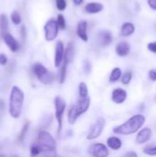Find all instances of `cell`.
Wrapping results in <instances>:
<instances>
[{
	"label": "cell",
	"mask_w": 156,
	"mask_h": 157,
	"mask_svg": "<svg viewBox=\"0 0 156 157\" xmlns=\"http://www.w3.org/2000/svg\"><path fill=\"white\" fill-rule=\"evenodd\" d=\"M149 78L152 81H156V70L152 69L149 71Z\"/></svg>",
	"instance_id": "cell-34"
},
{
	"label": "cell",
	"mask_w": 156,
	"mask_h": 157,
	"mask_svg": "<svg viewBox=\"0 0 156 157\" xmlns=\"http://www.w3.org/2000/svg\"><path fill=\"white\" fill-rule=\"evenodd\" d=\"M8 29V20L6 15L2 14L0 16V35L3 37L6 33H7Z\"/></svg>",
	"instance_id": "cell-21"
},
{
	"label": "cell",
	"mask_w": 156,
	"mask_h": 157,
	"mask_svg": "<svg viewBox=\"0 0 156 157\" xmlns=\"http://www.w3.org/2000/svg\"><path fill=\"white\" fill-rule=\"evenodd\" d=\"M87 22L86 20H82L78 23L77 25V29H76V33L78 35V37L84 40V41H87L88 40V36H87Z\"/></svg>",
	"instance_id": "cell-15"
},
{
	"label": "cell",
	"mask_w": 156,
	"mask_h": 157,
	"mask_svg": "<svg viewBox=\"0 0 156 157\" xmlns=\"http://www.w3.org/2000/svg\"><path fill=\"white\" fill-rule=\"evenodd\" d=\"M79 96L80 98H86L88 97V88L84 82H81L79 85Z\"/></svg>",
	"instance_id": "cell-24"
},
{
	"label": "cell",
	"mask_w": 156,
	"mask_h": 157,
	"mask_svg": "<svg viewBox=\"0 0 156 157\" xmlns=\"http://www.w3.org/2000/svg\"><path fill=\"white\" fill-rule=\"evenodd\" d=\"M104 8V6L98 2H91L86 5L85 11L88 14H97L101 12Z\"/></svg>",
	"instance_id": "cell-16"
},
{
	"label": "cell",
	"mask_w": 156,
	"mask_h": 157,
	"mask_svg": "<svg viewBox=\"0 0 156 157\" xmlns=\"http://www.w3.org/2000/svg\"><path fill=\"white\" fill-rule=\"evenodd\" d=\"M147 3L153 10H156V0H147Z\"/></svg>",
	"instance_id": "cell-35"
},
{
	"label": "cell",
	"mask_w": 156,
	"mask_h": 157,
	"mask_svg": "<svg viewBox=\"0 0 156 157\" xmlns=\"http://www.w3.org/2000/svg\"><path fill=\"white\" fill-rule=\"evenodd\" d=\"M131 52V46L126 41H121L116 46V53L120 57L127 56Z\"/></svg>",
	"instance_id": "cell-17"
},
{
	"label": "cell",
	"mask_w": 156,
	"mask_h": 157,
	"mask_svg": "<svg viewBox=\"0 0 156 157\" xmlns=\"http://www.w3.org/2000/svg\"><path fill=\"white\" fill-rule=\"evenodd\" d=\"M121 77V70L119 68V67H115L111 74H110V76H109V81L111 83H114V82H117L120 80V78Z\"/></svg>",
	"instance_id": "cell-22"
},
{
	"label": "cell",
	"mask_w": 156,
	"mask_h": 157,
	"mask_svg": "<svg viewBox=\"0 0 156 157\" xmlns=\"http://www.w3.org/2000/svg\"><path fill=\"white\" fill-rule=\"evenodd\" d=\"M97 42L99 45H101L103 47L108 46L112 42V40H113L112 33L108 30H106V29L101 30L97 33Z\"/></svg>",
	"instance_id": "cell-10"
},
{
	"label": "cell",
	"mask_w": 156,
	"mask_h": 157,
	"mask_svg": "<svg viewBox=\"0 0 156 157\" xmlns=\"http://www.w3.org/2000/svg\"><path fill=\"white\" fill-rule=\"evenodd\" d=\"M32 71H33L34 75L37 76V78L39 79V81L40 83H42L43 85H49L54 79L53 74L51 73L50 71H48L47 68L45 66H43L41 63L33 64Z\"/></svg>",
	"instance_id": "cell-4"
},
{
	"label": "cell",
	"mask_w": 156,
	"mask_h": 157,
	"mask_svg": "<svg viewBox=\"0 0 156 157\" xmlns=\"http://www.w3.org/2000/svg\"><path fill=\"white\" fill-rule=\"evenodd\" d=\"M105 123H106V121H105L104 118H98L96 121V122L91 126L90 131L86 136V139L87 140H95V139L98 138L104 130Z\"/></svg>",
	"instance_id": "cell-7"
},
{
	"label": "cell",
	"mask_w": 156,
	"mask_h": 157,
	"mask_svg": "<svg viewBox=\"0 0 156 157\" xmlns=\"http://www.w3.org/2000/svg\"><path fill=\"white\" fill-rule=\"evenodd\" d=\"M143 153L147 155L155 156L156 155V146H148L143 149Z\"/></svg>",
	"instance_id": "cell-28"
},
{
	"label": "cell",
	"mask_w": 156,
	"mask_h": 157,
	"mask_svg": "<svg viewBox=\"0 0 156 157\" xmlns=\"http://www.w3.org/2000/svg\"><path fill=\"white\" fill-rule=\"evenodd\" d=\"M29 124V122L25 123V125H24V127H23V129H22V131H21V132H20V134H19V137H18V141H19V142H22V141H23V139H24V137H25V135H26V132H27V131H28Z\"/></svg>",
	"instance_id": "cell-32"
},
{
	"label": "cell",
	"mask_w": 156,
	"mask_h": 157,
	"mask_svg": "<svg viewBox=\"0 0 156 157\" xmlns=\"http://www.w3.org/2000/svg\"><path fill=\"white\" fill-rule=\"evenodd\" d=\"M64 59V46L63 41L59 40L55 46V55H54V65L55 67H60Z\"/></svg>",
	"instance_id": "cell-9"
},
{
	"label": "cell",
	"mask_w": 156,
	"mask_h": 157,
	"mask_svg": "<svg viewBox=\"0 0 156 157\" xmlns=\"http://www.w3.org/2000/svg\"><path fill=\"white\" fill-rule=\"evenodd\" d=\"M35 144L39 147L40 152H51L56 149V144L53 137L45 131H42L39 133L38 140Z\"/></svg>",
	"instance_id": "cell-3"
},
{
	"label": "cell",
	"mask_w": 156,
	"mask_h": 157,
	"mask_svg": "<svg viewBox=\"0 0 156 157\" xmlns=\"http://www.w3.org/2000/svg\"><path fill=\"white\" fill-rule=\"evenodd\" d=\"M40 153H41L40 150L39 149V147L35 144L30 147V155H31V157H36L37 155H39Z\"/></svg>",
	"instance_id": "cell-31"
},
{
	"label": "cell",
	"mask_w": 156,
	"mask_h": 157,
	"mask_svg": "<svg viewBox=\"0 0 156 157\" xmlns=\"http://www.w3.org/2000/svg\"><path fill=\"white\" fill-rule=\"evenodd\" d=\"M57 24L59 26V29H65V27H66V22H65V18L62 15V14H59L58 17H57Z\"/></svg>",
	"instance_id": "cell-27"
},
{
	"label": "cell",
	"mask_w": 156,
	"mask_h": 157,
	"mask_svg": "<svg viewBox=\"0 0 156 157\" xmlns=\"http://www.w3.org/2000/svg\"><path fill=\"white\" fill-rule=\"evenodd\" d=\"M6 62H7V58H6V56L5 54L1 53V54H0V64L4 65V64H6Z\"/></svg>",
	"instance_id": "cell-36"
},
{
	"label": "cell",
	"mask_w": 156,
	"mask_h": 157,
	"mask_svg": "<svg viewBox=\"0 0 156 157\" xmlns=\"http://www.w3.org/2000/svg\"><path fill=\"white\" fill-rule=\"evenodd\" d=\"M73 1H74V3L76 6H79V5H81V4L83 3L84 0H73Z\"/></svg>",
	"instance_id": "cell-39"
},
{
	"label": "cell",
	"mask_w": 156,
	"mask_h": 157,
	"mask_svg": "<svg viewBox=\"0 0 156 157\" xmlns=\"http://www.w3.org/2000/svg\"><path fill=\"white\" fill-rule=\"evenodd\" d=\"M85 70H86V74H88L89 72H90V63H89V62H86V64H85Z\"/></svg>",
	"instance_id": "cell-38"
},
{
	"label": "cell",
	"mask_w": 156,
	"mask_h": 157,
	"mask_svg": "<svg viewBox=\"0 0 156 157\" xmlns=\"http://www.w3.org/2000/svg\"><path fill=\"white\" fill-rule=\"evenodd\" d=\"M23 102H24V93L23 91L14 86L10 91V96H9V114L12 118L17 119L19 118L22 108H23Z\"/></svg>",
	"instance_id": "cell-2"
},
{
	"label": "cell",
	"mask_w": 156,
	"mask_h": 157,
	"mask_svg": "<svg viewBox=\"0 0 156 157\" xmlns=\"http://www.w3.org/2000/svg\"><path fill=\"white\" fill-rule=\"evenodd\" d=\"M147 48L150 52L156 53V41H152L150 43H148L147 45Z\"/></svg>",
	"instance_id": "cell-33"
},
{
	"label": "cell",
	"mask_w": 156,
	"mask_h": 157,
	"mask_svg": "<svg viewBox=\"0 0 156 157\" xmlns=\"http://www.w3.org/2000/svg\"><path fill=\"white\" fill-rule=\"evenodd\" d=\"M11 19H12L13 23L14 24H17V25L21 22V17H20L19 13L17 12V11H13L12 12V14H11Z\"/></svg>",
	"instance_id": "cell-29"
},
{
	"label": "cell",
	"mask_w": 156,
	"mask_h": 157,
	"mask_svg": "<svg viewBox=\"0 0 156 157\" xmlns=\"http://www.w3.org/2000/svg\"><path fill=\"white\" fill-rule=\"evenodd\" d=\"M108 146L113 150V151H117L119 149H120L121 145H122V143L121 141L118 138V137H115V136H112V137H109L108 139Z\"/></svg>",
	"instance_id": "cell-20"
},
{
	"label": "cell",
	"mask_w": 156,
	"mask_h": 157,
	"mask_svg": "<svg viewBox=\"0 0 156 157\" xmlns=\"http://www.w3.org/2000/svg\"><path fill=\"white\" fill-rule=\"evenodd\" d=\"M112 100L117 104H122L127 99V92L122 88H116L112 92Z\"/></svg>",
	"instance_id": "cell-14"
},
{
	"label": "cell",
	"mask_w": 156,
	"mask_h": 157,
	"mask_svg": "<svg viewBox=\"0 0 156 157\" xmlns=\"http://www.w3.org/2000/svg\"><path fill=\"white\" fill-rule=\"evenodd\" d=\"M66 64L63 63V64L62 65L61 69H60V72H59V81H60V84H63L64 81H65V78H66Z\"/></svg>",
	"instance_id": "cell-25"
},
{
	"label": "cell",
	"mask_w": 156,
	"mask_h": 157,
	"mask_svg": "<svg viewBox=\"0 0 156 157\" xmlns=\"http://www.w3.org/2000/svg\"><path fill=\"white\" fill-rule=\"evenodd\" d=\"M55 3H56V6H57L58 10H60V11L65 10V8L67 6L66 0H55Z\"/></svg>",
	"instance_id": "cell-30"
},
{
	"label": "cell",
	"mask_w": 156,
	"mask_h": 157,
	"mask_svg": "<svg viewBox=\"0 0 156 157\" xmlns=\"http://www.w3.org/2000/svg\"><path fill=\"white\" fill-rule=\"evenodd\" d=\"M155 99H156V98H155Z\"/></svg>",
	"instance_id": "cell-40"
},
{
	"label": "cell",
	"mask_w": 156,
	"mask_h": 157,
	"mask_svg": "<svg viewBox=\"0 0 156 157\" xmlns=\"http://www.w3.org/2000/svg\"><path fill=\"white\" fill-rule=\"evenodd\" d=\"M78 117H79V116L76 114L74 106H72V107L69 109V110H68V122H69L71 125L74 124L75 121H76V120L78 119Z\"/></svg>",
	"instance_id": "cell-23"
},
{
	"label": "cell",
	"mask_w": 156,
	"mask_h": 157,
	"mask_svg": "<svg viewBox=\"0 0 156 157\" xmlns=\"http://www.w3.org/2000/svg\"><path fill=\"white\" fill-rule=\"evenodd\" d=\"M59 31V26L57 24V21L54 19H50L47 21V23L44 26V33H45V39L48 41H51L56 39Z\"/></svg>",
	"instance_id": "cell-6"
},
{
	"label": "cell",
	"mask_w": 156,
	"mask_h": 157,
	"mask_svg": "<svg viewBox=\"0 0 156 157\" xmlns=\"http://www.w3.org/2000/svg\"><path fill=\"white\" fill-rule=\"evenodd\" d=\"M131 79H132V73H131V71L126 72V73L123 75V76L121 77V83H122L123 85H129L130 82L131 81Z\"/></svg>",
	"instance_id": "cell-26"
},
{
	"label": "cell",
	"mask_w": 156,
	"mask_h": 157,
	"mask_svg": "<svg viewBox=\"0 0 156 157\" xmlns=\"http://www.w3.org/2000/svg\"><path fill=\"white\" fill-rule=\"evenodd\" d=\"M88 154L93 157H108L109 155L108 149L103 144H94L88 149Z\"/></svg>",
	"instance_id": "cell-8"
},
{
	"label": "cell",
	"mask_w": 156,
	"mask_h": 157,
	"mask_svg": "<svg viewBox=\"0 0 156 157\" xmlns=\"http://www.w3.org/2000/svg\"><path fill=\"white\" fill-rule=\"evenodd\" d=\"M145 122V117L142 114L135 115L126 122L113 129L114 133L120 135H131L138 132Z\"/></svg>",
	"instance_id": "cell-1"
},
{
	"label": "cell",
	"mask_w": 156,
	"mask_h": 157,
	"mask_svg": "<svg viewBox=\"0 0 156 157\" xmlns=\"http://www.w3.org/2000/svg\"><path fill=\"white\" fill-rule=\"evenodd\" d=\"M74 46L73 42H69L64 51V59H63L64 63L66 65L71 63L74 60Z\"/></svg>",
	"instance_id": "cell-18"
},
{
	"label": "cell",
	"mask_w": 156,
	"mask_h": 157,
	"mask_svg": "<svg viewBox=\"0 0 156 157\" xmlns=\"http://www.w3.org/2000/svg\"><path fill=\"white\" fill-rule=\"evenodd\" d=\"M152 137V130L150 128H143L138 133L135 139V143L137 144H143L147 143Z\"/></svg>",
	"instance_id": "cell-12"
},
{
	"label": "cell",
	"mask_w": 156,
	"mask_h": 157,
	"mask_svg": "<svg viewBox=\"0 0 156 157\" xmlns=\"http://www.w3.org/2000/svg\"><path fill=\"white\" fill-rule=\"evenodd\" d=\"M3 40L5 41V43L6 44V46L10 49V51H12L13 52H16L19 50V43L17 41V40L9 33H6L3 36Z\"/></svg>",
	"instance_id": "cell-13"
},
{
	"label": "cell",
	"mask_w": 156,
	"mask_h": 157,
	"mask_svg": "<svg viewBox=\"0 0 156 157\" xmlns=\"http://www.w3.org/2000/svg\"><path fill=\"white\" fill-rule=\"evenodd\" d=\"M54 106H55V117L58 122L57 133L60 134L62 127H63V117L66 104H65V101L60 96H57L54 99Z\"/></svg>",
	"instance_id": "cell-5"
},
{
	"label": "cell",
	"mask_w": 156,
	"mask_h": 157,
	"mask_svg": "<svg viewBox=\"0 0 156 157\" xmlns=\"http://www.w3.org/2000/svg\"><path fill=\"white\" fill-rule=\"evenodd\" d=\"M90 101L91 100H90L89 97H87L86 98H80L77 101V103L74 106V110L78 116H80V115H82L87 111V109L90 107Z\"/></svg>",
	"instance_id": "cell-11"
},
{
	"label": "cell",
	"mask_w": 156,
	"mask_h": 157,
	"mask_svg": "<svg viewBox=\"0 0 156 157\" xmlns=\"http://www.w3.org/2000/svg\"><path fill=\"white\" fill-rule=\"evenodd\" d=\"M123 157H138V155L135 152H128L123 155Z\"/></svg>",
	"instance_id": "cell-37"
},
{
	"label": "cell",
	"mask_w": 156,
	"mask_h": 157,
	"mask_svg": "<svg viewBox=\"0 0 156 157\" xmlns=\"http://www.w3.org/2000/svg\"><path fill=\"white\" fill-rule=\"evenodd\" d=\"M135 32V26L131 22H125L121 26L120 35L123 37H129Z\"/></svg>",
	"instance_id": "cell-19"
}]
</instances>
